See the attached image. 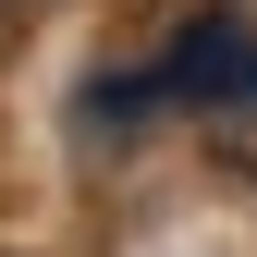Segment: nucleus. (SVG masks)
<instances>
[{
	"mask_svg": "<svg viewBox=\"0 0 257 257\" xmlns=\"http://www.w3.org/2000/svg\"><path fill=\"white\" fill-rule=\"evenodd\" d=\"M0 37H13V0H0Z\"/></svg>",
	"mask_w": 257,
	"mask_h": 257,
	"instance_id": "nucleus-2",
	"label": "nucleus"
},
{
	"mask_svg": "<svg viewBox=\"0 0 257 257\" xmlns=\"http://www.w3.org/2000/svg\"><path fill=\"white\" fill-rule=\"evenodd\" d=\"M147 98H257V25L245 13H196L172 37V61L147 74Z\"/></svg>",
	"mask_w": 257,
	"mask_h": 257,
	"instance_id": "nucleus-1",
	"label": "nucleus"
}]
</instances>
